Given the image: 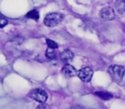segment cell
<instances>
[{"instance_id":"1","label":"cell","mask_w":125,"mask_h":109,"mask_svg":"<svg viewBox=\"0 0 125 109\" xmlns=\"http://www.w3.org/2000/svg\"><path fill=\"white\" fill-rule=\"evenodd\" d=\"M63 19V16L60 13H50L44 19V23L49 27H54L58 25Z\"/></svg>"},{"instance_id":"2","label":"cell","mask_w":125,"mask_h":109,"mask_svg":"<svg viewBox=\"0 0 125 109\" xmlns=\"http://www.w3.org/2000/svg\"><path fill=\"white\" fill-rule=\"evenodd\" d=\"M109 73L115 80H121L125 74V68L120 65H112L109 67Z\"/></svg>"},{"instance_id":"3","label":"cell","mask_w":125,"mask_h":109,"mask_svg":"<svg viewBox=\"0 0 125 109\" xmlns=\"http://www.w3.org/2000/svg\"><path fill=\"white\" fill-rule=\"evenodd\" d=\"M29 96L40 103H45L48 98L47 93L41 89H35V90H32L29 94Z\"/></svg>"},{"instance_id":"4","label":"cell","mask_w":125,"mask_h":109,"mask_svg":"<svg viewBox=\"0 0 125 109\" xmlns=\"http://www.w3.org/2000/svg\"><path fill=\"white\" fill-rule=\"evenodd\" d=\"M93 74H94L93 70L91 69L89 67H83V68H82V69L79 70L77 76L80 78V79L82 80V82L87 83V82H89L91 79H92Z\"/></svg>"},{"instance_id":"5","label":"cell","mask_w":125,"mask_h":109,"mask_svg":"<svg viewBox=\"0 0 125 109\" xmlns=\"http://www.w3.org/2000/svg\"><path fill=\"white\" fill-rule=\"evenodd\" d=\"M100 17L104 21H111L115 17V12L112 8L111 7H104L99 12Z\"/></svg>"},{"instance_id":"6","label":"cell","mask_w":125,"mask_h":109,"mask_svg":"<svg viewBox=\"0 0 125 109\" xmlns=\"http://www.w3.org/2000/svg\"><path fill=\"white\" fill-rule=\"evenodd\" d=\"M62 73L66 77H75L78 74V71L70 64H65L62 68Z\"/></svg>"},{"instance_id":"7","label":"cell","mask_w":125,"mask_h":109,"mask_svg":"<svg viewBox=\"0 0 125 109\" xmlns=\"http://www.w3.org/2000/svg\"><path fill=\"white\" fill-rule=\"evenodd\" d=\"M60 56H61V59H62V61H66V62H68V61H70L72 59H73L74 54H73V52H72L71 50H65L60 54Z\"/></svg>"},{"instance_id":"8","label":"cell","mask_w":125,"mask_h":109,"mask_svg":"<svg viewBox=\"0 0 125 109\" xmlns=\"http://www.w3.org/2000/svg\"><path fill=\"white\" fill-rule=\"evenodd\" d=\"M95 95L103 100H110L112 98V95L107 91H98L95 93Z\"/></svg>"},{"instance_id":"9","label":"cell","mask_w":125,"mask_h":109,"mask_svg":"<svg viewBox=\"0 0 125 109\" xmlns=\"http://www.w3.org/2000/svg\"><path fill=\"white\" fill-rule=\"evenodd\" d=\"M116 7L119 13L125 12V0H117L116 3Z\"/></svg>"},{"instance_id":"10","label":"cell","mask_w":125,"mask_h":109,"mask_svg":"<svg viewBox=\"0 0 125 109\" xmlns=\"http://www.w3.org/2000/svg\"><path fill=\"white\" fill-rule=\"evenodd\" d=\"M45 56L46 57L48 58L49 60H54L56 58V52L53 49H51V48H48L45 51Z\"/></svg>"},{"instance_id":"11","label":"cell","mask_w":125,"mask_h":109,"mask_svg":"<svg viewBox=\"0 0 125 109\" xmlns=\"http://www.w3.org/2000/svg\"><path fill=\"white\" fill-rule=\"evenodd\" d=\"M27 17L37 21V20H39V18H40V15H39L38 11L35 10V9H33V10L29 11V12L28 13V15H27Z\"/></svg>"},{"instance_id":"12","label":"cell","mask_w":125,"mask_h":109,"mask_svg":"<svg viewBox=\"0 0 125 109\" xmlns=\"http://www.w3.org/2000/svg\"><path fill=\"white\" fill-rule=\"evenodd\" d=\"M46 43L49 48L53 49V50H56V49H57V47H58V45H57V43H56V42H54L53 40H52V39H49V38L46 39Z\"/></svg>"},{"instance_id":"13","label":"cell","mask_w":125,"mask_h":109,"mask_svg":"<svg viewBox=\"0 0 125 109\" xmlns=\"http://www.w3.org/2000/svg\"><path fill=\"white\" fill-rule=\"evenodd\" d=\"M8 24V21L5 19V18H4L3 16H0V28L4 27V26H5L6 25Z\"/></svg>"},{"instance_id":"14","label":"cell","mask_w":125,"mask_h":109,"mask_svg":"<svg viewBox=\"0 0 125 109\" xmlns=\"http://www.w3.org/2000/svg\"><path fill=\"white\" fill-rule=\"evenodd\" d=\"M36 109H52L51 107L46 103H40L38 107H36Z\"/></svg>"}]
</instances>
